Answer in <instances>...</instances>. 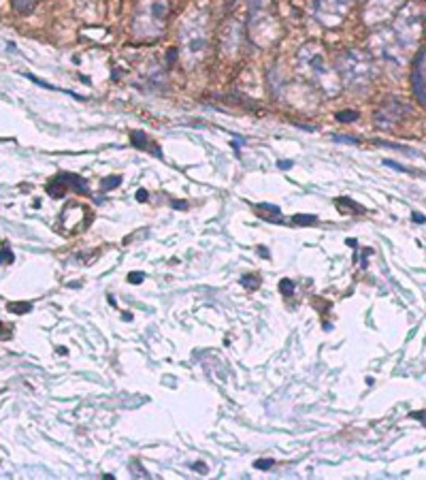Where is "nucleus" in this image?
Instances as JSON below:
<instances>
[{
	"label": "nucleus",
	"mask_w": 426,
	"mask_h": 480,
	"mask_svg": "<svg viewBox=\"0 0 426 480\" xmlns=\"http://www.w3.org/2000/svg\"><path fill=\"white\" fill-rule=\"evenodd\" d=\"M299 69L312 80L326 96H337L341 88L339 73L326 64L324 51L318 43H307L297 53Z\"/></svg>",
	"instance_id": "f257e3e1"
},
{
	"label": "nucleus",
	"mask_w": 426,
	"mask_h": 480,
	"mask_svg": "<svg viewBox=\"0 0 426 480\" xmlns=\"http://www.w3.org/2000/svg\"><path fill=\"white\" fill-rule=\"evenodd\" d=\"M168 0H137L132 15V34L141 41H153L164 32Z\"/></svg>",
	"instance_id": "f03ea898"
},
{
	"label": "nucleus",
	"mask_w": 426,
	"mask_h": 480,
	"mask_svg": "<svg viewBox=\"0 0 426 480\" xmlns=\"http://www.w3.org/2000/svg\"><path fill=\"white\" fill-rule=\"evenodd\" d=\"M207 15L201 11L190 13L179 30L181 36V51H184V60L188 67H195L203 60V56L209 45V36H207Z\"/></svg>",
	"instance_id": "7ed1b4c3"
},
{
	"label": "nucleus",
	"mask_w": 426,
	"mask_h": 480,
	"mask_svg": "<svg viewBox=\"0 0 426 480\" xmlns=\"http://www.w3.org/2000/svg\"><path fill=\"white\" fill-rule=\"evenodd\" d=\"M335 64H337L335 71L339 73V80L347 86H362L369 82L373 75L371 58L358 49H347L339 53Z\"/></svg>",
	"instance_id": "20e7f679"
},
{
	"label": "nucleus",
	"mask_w": 426,
	"mask_h": 480,
	"mask_svg": "<svg viewBox=\"0 0 426 480\" xmlns=\"http://www.w3.org/2000/svg\"><path fill=\"white\" fill-rule=\"evenodd\" d=\"M312 9L318 24L326 28H335L345 19L347 11H350V3L347 0H314Z\"/></svg>",
	"instance_id": "39448f33"
},
{
	"label": "nucleus",
	"mask_w": 426,
	"mask_h": 480,
	"mask_svg": "<svg viewBox=\"0 0 426 480\" xmlns=\"http://www.w3.org/2000/svg\"><path fill=\"white\" fill-rule=\"evenodd\" d=\"M279 34V26L271 15L264 11L251 13V22H249V36L251 41L258 45H271Z\"/></svg>",
	"instance_id": "423d86ee"
},
{
	"label": "nucleus",
	"mask_w": 426,
	"mask_h": 480,
	"mask_svg": "<svg viewBox=\"0 0 426 480\" xmlns=\"http://www.w3.org/2000/svg\"><path fill=\"white\" fill-rule=\"evenodd\" d=\"M397 41L405 47H412L414 41L420 34V15L416 11V7H408L401 15H399V22H397Z\"/></svg>",
	"instance_id": "0eeeda50"
},
{
	"label": "nucleus",
	"mask_w": 426,
	"mask_h": 480,
	"mask_svg": "<svg viewBox=\"0 0 426 480\" xmlns=\"http://www.w3.org/2000/svg\"><path fill=\"white\" fill-rule=\"evenodd\" d=\"M410 113V107L399 99H388L379 105V109L373 115V122L377 128H390L397 122H401Z\"/></svg>",
	"instance_id": "6e6552de"
},
{
	"label": "nucleus",
	"mask_w": 426,
	"mask_h": 480,
	"mask_svg": "<svg viewBox=\"0 0 426 480\" xmlns=\"http://www.w3.org/2000/svg\"><path fill=\"white\" fill-rule=\"evenodd\" d=\"M47 190L51 197H62L66 190H75V192H88V184L84 178L75 176V173H60V176H55L49 184H47Z\"/></svg>",
	"instance_id": "1a4fd4ad"
},
{
	"label": "nucleus",
	"mask_w": 426,
	"mask_h": 480,
	"mask_svg": "<svg viewBox=\"0 0 426 480\" xmlns=\"http://www.w3.org/2000/svg\"><path fill=\"white\" fill-rule=\"evenodd\" d=\"M401 7V0H371L369 7L364 9V22L377 24L388 19L397 9Z\"/></svg>",
	"instance_id": "9d476101"
},
{
	"label": "nucleus",
	"mask_w": 426,
	"mask_h": 480,
	"mask_svg": "<svg viewBox=\"0 0 426 480\" xmlns=\"http://www.w3.org/2000/svg\"><path fill=\"white\" fill-rule=\"evenodd\" d=\"M241 34H243V26L239 22H235V19H230V22L222 28L220 32V43H222V51L226 56H232L239 45H241Z\"/></svg>",
	"instance_id": "9b49d317"
},
{
	"label": "nucleus",
	"mask_w": 426,
	"mask_h": 480,
	"mask_svg": "<svg viewBox=\"0 0 426 480\" xmlns=\"http://www.w3.org/2000/svg\"><path fill=\"white\" fill-rule=\"evenodd\" d=\"M422 60H424V56L418 58V64H416V69H414L412 82H414V92H416V96H418V101L426 107V80H424Z\"/></svg>",
	"instance_id": "f8f14e48"
},
{
	"label": "nucleus",
	"mask_w": 426,
	"mask_h": 480,
	"mask_svg": "<svg viewBox=\"0 0 426 480\" xmlns=\"http://www.w3.org/2000/svg\"><path fill=\"white\" fill-rule=\"evenodd\" d=\"M7 310L13 312V314H26L32 310V303H26V301H11L7 303Z\"/></svg>",
	"instance_id": "ddd939ff"
},
{
	"label": "nucleus",
	"mask_w": 426,
	"mask_h": 480,
	"mask_svg": "<svg viewBox=\"0 0 426 480\" xmlns=\"http://www.w3.org/2000/svg\"><path fill=\"white\" fill-rule=\"evenodd\" d=\"M38 0H13V9L19 13H30L36 7Z\"/></svg>",
	"instance_id": "4468645a"
},
{
	"label": "nucleus",
	"mask_w": 426,
	"mask_h": 480,
	"mask_svg": "<svg viewBox=\"0 0 426 480\" xmlns=\"http://www.w3.org/2000/svg\"><path fill=\"white\" fill-rule=\"evenodd\" d=\"M243 3L247 5V11H249V13H258V11H266V7H268L271 0H243Z\"/></svg>",
	"instance_id": "2eb2a0df"
},
{
	"label": "nucleus",
	"mask_w": 426,
	"mask_h": 480,
	"mask_svg": "<svg viewBox=\"0 0 426 480\" xmlns=\"http://www.w3.org/2000/svg\"><path fill=\"white\" fill-rule=\"evenodd\" d=\"M241 284L247 288V291H256V288L260 286V276H245V278H241Z\"/></svg>",
	"instance_id": "dca6fc26"
},
{
	"label": "nucleus",
	"mask_w": 426,
	"mask_h": 480,
	"mask_svg": "<svg viewBox=\"0 0 426 480\" xmlns=\"http://www.w3.org/2000/svg\"><path fill=\"white\" fill-rule=\"evenodd\" d=\"M13 261H15L13 252L9 250V245H7V243H3V250H0V265H11Z\"/></svg>",
	"instance_id": "f3484780"
},
{
	"label": "nucleus",
	"mask_w": 426,
	"mask_h": 480,
	"mask_svg": "<svg viewBox=\"0 0 426 480\" xmlns=\"http://www.w3.org/2000/svg\"><path fill=\"white\" fill-rule=\"evenodd\" d=\"M122 184V178L120 176H115V178H105L103 182H101V190H111V188H118Z\"/></svg>",
	"instance_id": "a211bd4d"
},
{
	"label": "nucleus",
	"mask_w": 426,
	"mask_h": 480,
	"mask_svg": "<svg viewBox=\"0 0 426 480\" xmlns=\"http://www.w3.org/2000/svg\"><path fill=\"white\" fill-rule=\"evenodd\" d=\"M279 291L286 295V297H290L295 293V282L292 280H288V278H284L281 282H279Z\"/></svg>",
	"instance_id": "6ab92c4d"
},
{
	"label": "nucleus",
	"mask_w": 426,
	"mask_h": 480,
	"mask_svg": "<svg viewBox=\"0 0 426 480\" xmlns=\"http://www.w3.org/2000/svg\"><path fill=\"white\" fill-rule=\"evenodd\" d=\"M356 118H358L356 111H339V113H337V120H339V122H352V120H356Z\"/></svg>",
	"instance_id": "aec40b11"
},
{
	"label": "nucleus",
	"mask_w": 426,
	"mask_h": 480,
	"mask_svg": "<svg viewBox=\"0 0 426 480\" xmlns=\"http://www.w3.org/2000/svg\"><path fill=\"white\" fill-rule=\"evenodd\" d=\"M273 464H275L273 459H258L254 464V468L256 470H271V468H273Z\"/></svg>",
	"instance_id": "412c9836"
},
{
	"label": "nucleus",
	"mask_w": 426,
	"mask_h": 480,
	"mask_svg": "<svg viewBox=\"0 0 426 480\" xmlns=\"http://www.w3.org/2000/svg\"><path fill=\"white\" fill-rule=\"evenodd\" d=\"M128 282H130V284H141V282H143V274L132 272V274L128 276Z\"/></svg>",
	"instance_id": "4be33fe9"
},
{
	"label": "nucleus",
	"mask_w": 426,
	"mask_h": 480,
	"mask_svg": "<svg viewBox=\"0 0 426 480\" xmlns=\"http://www.w3.org/2000/svg\"><path fill=\"white\" fill-rule=\"evenodd\" d=\"M295 222L297 224H309V222H316V218L314 216H297Z\"/></svg>",
	"instance_id": "5701e85b"
},
{
	"label": "nucleus",
	"mask_w": 426,
	"mask_h": 480,
	"mask_svg": "<svg viewBox=\"0 0 426 480\" xmlns=\"http://www.w3.org/2000/svg\"><path fill=\"white\" fill-rule=\"evenodd\" d=\"M412 418H420V420L424 422V425H426V414H424V412H414Z\"/></svg>",
	"instance_id": "b1692460"
},
{
	"label": "nucleus",
	"mask_w": 426,
	"mask_h": 480,
	"mask_svg": "<svg viewBox=\"0 0 426 480\" xmlns=\"http://www.w3.org/2000/svg\"><path fill=\"white\" fill-rule=\"evenodd\" d=\"M192 468H195V470H199L201 474H207L209 470H207V466H192Z\"/></svg>",
	"instance_id": "393cba45"
},
{
	"label": "nucleus",
	"mask_w": 426,
	"mask_h": 480,
	"mask_svg": "<svg viewBox=\"0 0 426 480\" xmlns=\"http://www.w3.org/2000/svg\"><path fill=\"white\" fill-rule=\"evenodd\" d=\"M137 199H139V201H145V199H147V192H145V190H141L139 195H137Z\"/></svg>",
	"instance_id": "a878e982"
},
{
	"label": "nucleus",
	"mask_w": 426,
	"mask_h": 480,
	"mask_svg": "<svg viewBox=\"0 0 426 480\" xmlns=\"http://www.w3.org/2000/svg\"><path fill=\"white\" fill-rule=\"evenodd\" d=\"M290 167H292V163H290V160H286V163H279V169H290Z\"/></svg>",
	"instance_id": "bb28decb"
},
{
	"label": "nucleus",
	"mask_w": 426,
	"mask_h": 480,
	"mask_svg": "<svg viewBox=\"0 0 426 480\" xmlns=\"http://www.w3.org/2000/svg\"><path fill=\"white\" fill-rule=\"evenodd\" d=\"M414 220H416V222H424L426 218H424L422 214H414Z\"/></svg>",
	"instance_id": "cd10ccee"
},
{
	"label": "nucleus",
	"mask_w": 426,
	"mask_h": 480,
	"mask_svg": "<svg viewBox=\"0 0 426 480\" xmlns=\"http://www.w3.org/2000/svg\"><path fill=\"white\" fill-rule=\"evenodd\" d=\"M3 335H7V329H5V324L0 322V337H3Z\"/></svg>",
	"instance_id": "c85d7f7f"
},
{
	"label": "nucleus",
	"mask_w": 426,
	"mask_h": 480,
	"mask_svg": "<svg viewBox=\"0 0 426 480\" xmlns=\"http://www.w3.org/2000/svg\"><path fill=\"white\" fill-rule=\"evenodd\" d=\"M0 393H3V389H0Z\"/></svg>",
	"instance_id": "c756f323"
}]
</instances>
